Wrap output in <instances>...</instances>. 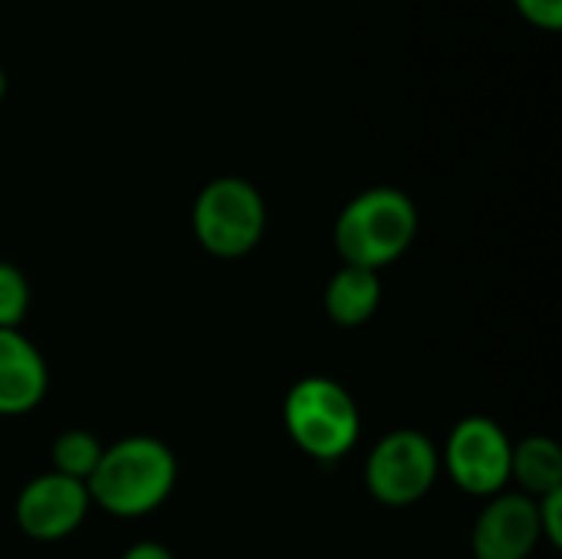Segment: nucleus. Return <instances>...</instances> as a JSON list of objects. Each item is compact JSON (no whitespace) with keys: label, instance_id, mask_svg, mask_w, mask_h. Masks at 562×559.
<instances>
[{"label":"nucleus","instance_id":"obj_7","mask_svg":"<svg viewBox=\"0 0 562 559\" xmlns=\"http://www.w3.org/2000/svg\"><path fill=\"white\" fill-rule=\"evenodd\" d=\"M89 514V491L66 474H40L16 497V524L30 540L53 544L69 537Z\"/></svg>","mask_w":562,"mask_h":559},{"label":"nucleus","instance_id":"obj_13","mask_svg":"<svg viewBox=\"0 0 562 559\" xmlns=\"http://www.w3.org/2000/svg\"><path fill=\"white\" fill-rule=\"evenodd\" d=\"M26 306H30L26 277L13 264L0 260V329H16L20 320L26 316Z\"/></svg>","mask_w":562,"mask_h":559},{"label":"nucleus","instance_id":"obj_2","mask_svg":"<svg viewBox=\"0 0 562 559\" xmlns=\"http://www.w3.org/2000/svg\"><path fill=\"white\" fill-rule=\"evenodd\" d=\"M418 234V211L405 191L369 188L336 221V250L346 267L375 270L398 260Z\"/></svg>","mask_w":562,"mask_h":559},{"label":"nucleus","instance_id":"obj_11","mask_svg":"<svg viewBox=\"0 0 562 559\" xmlns=\"http://www.w3.org/2000/svg\"><path fill=\"white\" fill-rule=\"evenodd\" d=\"M510 478L520 484V494L540 501L562 491V451L553 438L533 435L514 445L510 451Z\"/></svg>","mask_w":562,"mask_h":559},{"label":"nucleus","instance_id":"obj_6","mask_svg":"<svg viewBox=\"0 0 562 559\" xmlns=\"http://www.w3.org/2000/svg\"><path fill=\"white\" fill-rule=\"evenodd\" d=\"M510 451L514 445L497 422L471 415L461 418L448 435L445 468L464 494L497 497L510 484Z\"/></svg>","mask_w":562,"mask_h":559},{"label":"nucleus","instance_id":"obj_9","mask_svg":"<svg viewBox=\"0 0 562 559\" xmlns=\"http://www.w3.org/2000/svg\"><path fill=\"white\" fill-rule=\"evenodd\" d=\"M46 362L20 329H0V415H26L46 395Z\"/></svg>","mask_w":562,"mask_h":559},{"label":"nucleus","instance_id":"obj_14","mask_svg":"<svg viewBox=\"0 0 562 559\" xmlns=\"http://www.w3.org/2000/svg\"><path fill=\"white\" fill-rule=\"evenodd\" d=\"M520 16L540 30H550L557 33L562 26V0H514Z\"/></svg>","mask_w":562,"mask_h":559},{"label":"nucleus","instance_id":"obj_1","mask_svg":"<svg viewBox=\"0 0 562 559\" xmlns=\"http://www.w3.org/2000/svg\"><path fill=\"white\" fill-rule=\"evenodd\" d=\"M178 465L158 438H125L102 448V458L86 481L89 504L112 517H145L175 491Z\"/></svg>","mask_w":562,"mask_h":559},{"label":"nucleus","instance_id":"obj_3","mask_svg":"<svg viewBox=\"0 0 562 559\" xmlns=\"http://www.w3.org/2000/svg\"><path fill=\"white\" fill-rule=\"evenodd\" d=\"M283 425L303 455L336 465L356 448L362 422L356 399L339 382L310 376L290 389L283 402Z\"/></svg>","mask_w":562,"mask_h":559},{"label":"nucleus","instance_id":"obj_10","mask_svg":"<svg viewBox=\"0 0 562 559\" xmlns=\"http://www.w3.org/2000/svg\"><path fill=\"white\" fill-rule=\"evenodd\" d=\"M379 303H382V280L375 270L342 267L333 273L326 287V313L336 326H346V329L369 323Z\"/></svg>","mask_w":562,"mask_h":559},{"label":"nucleus","instance_id":"obj_16","mask_svg":"<svg viewBox=\"0 0 562 559\" xmlns=\"http://www.w3.org/2000/svg\"><path fill=\"white\" fill-rule=\"evenodd\" d=\"M122 559H175L165 547H158V544H135L132 550H125V557Z\"/></svg>","mask_w":562,"mask_h":559},{"label":"nucleus","instance_id":"obj_4","mask_svg":"<svg viewBox=\"0 0 562 559\" xmlns=\"http://www.w3.org/2000/svg\"><path fill=\"white\" fill-rule=\"evenodd\" d=\"M198 244L221 257L237 260L250 254L267 231V208L260 191L244 178H214L201 188L191 211Z\"/></svg>","mask_w":562,"mask_h":559},{"label":"nucleus","instance_id":"obj_5","mask_svg":"<svg viewBox=\"0 0 562 559\" xmlns=\"http://www.w3.org/2000/svg\"><path fill=\"white\" fill-rule=\"evenodd\" d=\"M441 455L428 435L402 428L385 435L366 458V488L385 507L418 504L438 481Z\"/></svg>","mask_w":562,"mask_h":559},{"label":"nucleus","instance_id":"obj_15","mask_svg":"<svg viewBox=\"0 0 562 559\" xmlns=\"http://www.w3.org/2000/svg\"><path fill=\"white\" fill-rule=\"evenodd\" d=\"M537 521H540V534L553 547H562V491L537 501Z\"/></svg>","mask_w":562,"mask_h":559},{"label":"nucleus","instance_id":"obj_8","mask_svg":"<svg viewBox=\"0 0 562 559\" xmlns=\"http://www.w3.org/2000/svg\"><path fill=\"white\" fill-rule=\"evenodd\" d=\"M543 540L537 501L527 494H497L471 534L474 559H527Z\"/></svg>","mask_w":562,"mask_h":559},{"label":"nucleus","instance_id":"obj_17","mask_svg":"<svg viewBox=\"0 0 562 559\" xmlns=\"http://www.w3.org/2000/svg\"><path fill=\"white\" fill-rule=\"evenodd\" d=\"M3 92H7V76H3V69H0V99H3Z\"/></svg>","mask_w":562,"mask_h":559},{"label":"nucleus","instance_id":"obj_12","mask_svg":"<svg viewBox=\"0 0 562 559\" xmlns=\"http://www.w3.org/2000/svg\"><path fill=\"white\" fill-rule=\"evenodd\" d=\"M99 458H102V445L89 432L72 428V432H63L53 441V471L56 474H66L72 481H82L86 484L92 478Z\"/></svg>","mask_w":562,"mask_h":559}]
</instances>
